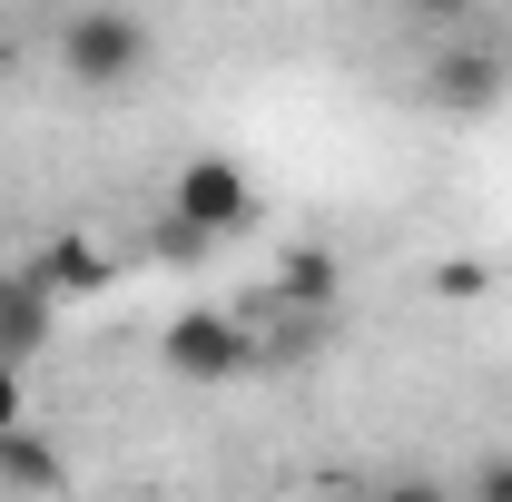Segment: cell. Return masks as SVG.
Segmentation results:
<instances>
[{
	"label": "cell",
	"instance_id": "cell-1",
	"mask_svg": "<svg viewBox=\"0 0 512 502\" xmlns=\"http://www.w3.org/2000/svg\"><path fill=\"white\" fill-rule=\"evenodd\" d=\"M414 89H424V109L434 119H493L512 89V40L503 30H453V40H424V69H414Z\"/></svg>",
	"mask_w": 512,
	"mask_h": 502
},
{
	"label": "cell",
	"instance_id": "cell-2",
	"mask_svg": "<svg viewBox=\"0 0 512 502\" xmlns=\"http://www.w3.org/2000/svg\"><path fill=\"white\" fill-rule=\"evenodd\" d=\"M148 60H158V30H148L128 0H89V10H69V30H60L69 89H138Z\"/></svg>",
	"mask_w": 512,
	"mask_h": 502
},
{
	"label": "cell",
	"instance_id": "cell-3",
	"mask_svg": "<svg viewBox=\"0 0 512 502\" xmlns=\"http://www.w3.org/2000/svg\"><path fill=\"white\" fill-rule=\"evenodd\" d=\"M158 365L178 384H247L256 375V325L237 306H178L168 315V335H158Z\"/></svg>",
	"mask_w": 512,
	"mask_h": 502
},
{
	"label": "cell",
	"instance_id": "cell-4",
	"mask_svg": "<svg viewBox=\"0 0 512 502\" xmlns=\"http://www.w3.org/2000/svg\"><path fill=\"white\" fill-rule=\"evenodd\" d=\"M168 217H188L197 237H217V247H227L237 227H256V178L227 158V148H197L188 168L168 178Z\"/></svg>",
	"mask_w": 512,
	"mask_h": 502
},
{
	"label": "cell",
	"instance_id": "cell-5",
	"mask_svg": "<svg viewBox=\"0 0 512 502\" xmlns=\"http://www.w3.org/2000/svg\"><path fill=\"white\" fill-rule=\"evenodd\" d=\"M50 325H60L50 276H40V266H0V355H10V365H30V355L50 345Z\"/></svg>",
	"mask_w": 512,
	"mask_h": 502
},
{
	"label": "cell",
	"instance_id": "cell-6",
	"mask_svg": "<svg viewBox=\"0 0 512 502\" xmlns=\"http://www.w3.org/2000/svg\"><path fill=\"white\" fill-rule=\"evenodd\" d=\"M0 483H10V493H30V502L69 493V463H60V443L40 434V424H10V434H0Z\"/></svg>",
	"mask_w": 512,
	"mask_h": 502
},
{
	"label": "cell",
	"instance_id": "cell-7",
	"mask_svg": "<svg viewBox=\"0 0 512 502\" xmlns=\"http://www.w3.org/2000/svg\"><path fill=\"white\" fill-rule=\"evenodd\" d=\"M30 266H40V276H50V296H99V286H109V256L89 247V237H79V227H69V237H50V247L30 256Z\"/></svg>",
	"mask_w": 512,
	"mask_h": 502
},
{
	"label": "cell",
	"instance_id": "cell-8",
	"mask_svg": "<svg viewBox=\"0 0 512 502\" xmlns=\"http://www.w3.org/2000/svg\"><path fill=\"white\" fill-rule=\"evenodd\" d=\"M276 296H286V306H335V256H325V247H296L286 266H276Z\"/></svg>",
	"mask_w": 512,
	"mask_h": 502
},
{
	"label": "cell",
	"instance_id": "cell-9",
	"mask_svg": "<svg viewBox=\"0 0 512 502\" xmlns=\"http://www.w3.org/2000/svg\"><path fill=\"white\" fill-rule=\"evenodd\" d=\"M394 20H404L414 40H453V30L483 20V0H394Z\"/></svg>",
	"mask_w": 512,
	"mask_h": 502
},
{
	"label": "cell",
	"instance_id": "cell-10",
	"mask_svg": "<svg viewBox=\"0 0 512 502\" xmlns=\"http://www.w3.org/2000/svg\"><path fill=\"white\" fill-rule=\"evenodd\" d=\"M158 256H168V266H207V256H217V237H197L188 217H158Z\"/></svg>",
	"mask_w": 512,
	"mask_h": 502
},
{
	"label": "cell",
	"instance_id": "cell-11",
	"mask_svg": "<svg viewBox=\"0 0 512 502\" xmlns=\"http://www.w3.org/2000/svg\"><path fill=\"white\" fill-rule=\"evenodd\" d=\"M10 424H30V365L0 355V434H10Z\"/></svg>",
	"mask_w": 512,
	"mask_h": 502
},
{
	"label": "cell",
	"instance_id": "cell-12",
	"mask_svg": "<svg viewBox=\"0 0 512 502\" xmlns=\"http://www.w3.org/2000/svg\"><path fill=\"white\" fill-rule=\"evenodd\" d=\"M463 502H512V453H483V463H473V493Z\"/></svg>",
	"mask_w": 512,
	"mask_h": 502
},
{
	"label": "cell",
	"instance_id": "cell-13",
	"mask_svg": "<svg viewBox=\"0 0 512 502\" xmlns=\"http://www.w3.org/2000/svg\"><path fill=\"white\" fill-rule=\"evenodd\" d=\"M375 502H453V493L434 483V473H414V483H394V493H375Z\"/></svg>",
	"mask_w": 512,
	"mask_h": 502
},
{
	"label": "cell",
	"instance_id": "cell-14",
	"mask_svg": "<svg viewBox=\"0 0 512 502\" xmlns=\"http://www.w3.org/2000/svg\"><path fill=\"white\" fill-rule=\"evenodd\" d=\"M316 502H375V493H316Z\"/></svg>",
	"mask_w": 512,
	"mask_h": 502
}]
</instances>
